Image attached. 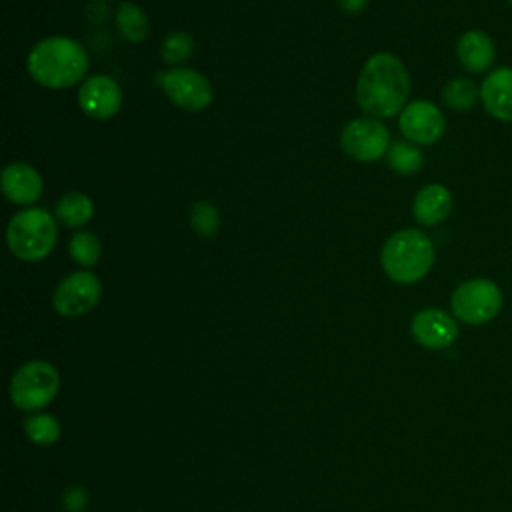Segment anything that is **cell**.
<instances>
[{"label":"cell","mask_w":512,"mask_h":512,"mask_svg":"<svg viewBox=\"0 0 512 512\" xmlns=\"http://www.w3.org/2000/svg\"><path fill=\"white\" fill-rule=\"evenodd\" d=\"M410 76L404 62L392 52L372 54L356 82V102L372 118H392L406 106Z\"/></svg>","instance_id":"cell-1"},{"label":"cell","mask_w":512,"mask_h":512,"mask_svg":"<svg viewBox=\"0 0 512 512\" xmlns=\"http://www.w3.org/2000/svg\"><path fill=\"white\" fill-rule=\"evenodd\" d=\"M28 74L44 88L62 90L78 84L88 70V56L80 42L68 36L38 40L28 52Z\"/></svg>","instance_id":"cell-2"},{"label":"cell","mask_w":512,"mask_h":512,"mask_svg":"<svg viewBox=\"0 0 512 512\" xmlns=\"http://www.w3.org/2000/svg\"><path fill=\"white\" fill-rule=\"evenodd\" d=\"M434 258L436 252L432 240L418 228L394 232L380 252L384 274L398 284H414L422 280L430 272Z\"/></svg>","instance_id":"cell-3"},{"label":"cell","mask_w":512,"mask_h":512,"mask_svg":"<svg viewBox=\"0 0 512 512\" xmlns=\"http://www.w3.org/2000/svg\"><path fill=\"white\" fill-rule=\"evenodd\" d=\"M56 218L38 206L16 212L6 228V244L10 252L24 262L44 260L56 246Z\"/></svg>","instance_id":"cell-4"},{"label":"cell","mask_w":512,"mask_h":512,"mask_svg":"<svg viewBox=\"0 0 512 512\" xmlns=\"http://www.w3.org/2000/svg\"><path fill=\"white\" fill-rule=\"evenodd\" d=\"M502 290L490 278H470L456 286L450 296V308L456 320L464 324H486L502 310Z\"/></svg>","instance_id":"cell-5"},{"label":"cell","mask_w":512,"mask_h":512,"mask_svg":"<svg viewBox=\"0 0 512 512\" xmlns=\"http://www.w3.org/2000/svg\"><path fill=\"white\" fill-rule=\"evenodd\" d=\"M58 392V372L52 364L32 360L22 364L10 382V398L22 410H36L52 402Z\"/></svg>","instance_id":"cell-6"},{"label":"cell","mask_w":512,"mask_h":512,"mask_svg":"<svg viewBox=\"0 0 512 512\" xmlns=\"http://www.w3.org/2000/svg\"><path fill=\"white\" fill-rule=\"evenodd\" d=\"M340 146L346 156L358 162H374L388 152L390 132L378 118L362 116L344 126Z\"/></svg>","instance_id":"cell-7"},{"label":"cell","mask_w":512,"mask_h":512,"mask_svg":"<svg viewBox=\"0 0 512 512\" xmlns=\"http://www.w3.org/2000/svg\"><path fill=\"white\" fill-rule=\"evenodd\" d=\"M158 84L172 104L188 112H200L212 102V86L208 78L192 68H170L158 74Z\"/></svg>","instance_id":"cell-8"},{"label":"cell","mask_w":512,"mask_h":512,"mask_svg":"<svg viewBox=\"0 0 512 512\" xmlns=\"http://www.w3.org/2000/svg\"><path fill=\"white\" fill-rule=\"evenodd\" d=\"M102 296V284L90 270H78L62 278L54 290L52 304L60 316L76 318L90 312Z\"/></svg>","instance_id":"cell-9"},{"label":"cell","mask_w":512,"mask_h":512,"mask_svg":"<svg viewBox=\"0 0 512 512\" xmlns=\"http://www.w3.org/2000/svg\"><path fill=\"white\" fill-rule=\"evenodd\" d=\"M398 128L408 142L416 146H430L444 136L446 118L430 100H414L400 112Z\"/></svg>","instance_id":"cell-10"},{"label":"cell","mask_w":512,"mask_h":512,"mask_svg":"<svg viewBox=\"0 0 512 512\" xmlns=\"http://www.w3.org/2000/svg\"><path fill=\"white\" fill-rule=\"evenodd\" d=\"M78 104L86 116L108 120L122 108V88L112 76H90L78 88Z\"/></svg>","instance_id":"cell-11"},{"label":"cell","mask_w":512,"mask_h":512,"mask_svg":"<svg viewBox=\"0 0 512 512\" xmlns=\"http://www.w3.org/2000/svg\"><path fill=\"white\" fill-rule=\"evenodd\" d=\"M410 334L420 346L428 350H442L456 340L458 324L454 316L442 308H424L412 318Z\"/></svg>","instance_id":"cell-12"},{"label":"cell","mask_w":512,"mask_h":512,"mask_svg":"<svg viewBox=\"0 0 512 512\" xmlns=\"http://www.w3.org/2000/svg\"><path fill=\"white\" fill-rule=\"evenodd\" d=\"M480 102L492 118L512 122V66L488 72L480 86Z\"/></svg>","instance_id":"cell-13"},{"label":"cell","mask_w":512,"mask_h":512,"mask_svg":"<svg viewBox=\"0 0 512 512\" xmlns=\"http://www.w3.org/2000/svg\"><path fill=\"white\" fill-rule=\"evenodd\" d=\"M2 192L18 206H32L42 196V178L26 162H10L2 170Z\"/></svg>","instance_id":"cell-14"},{"label":"cell","mask_w":512,"mask_h":512,"mask_svg":"<svg viewBox=\"0 0 512 512\" xmlns=\"http://www.w3.org/2000/svg\"><path fill=\"white\" fill-rule=\"evenodd\" d=\"M456 58L460 66L472 74H482L492 68L496 46L482 30H468L456 42Z\"/></svg>","instance_id":"cell-15"},{"label":"cell","mask_w":512,"mask_h":512,"mask_svg":"<svg viewBox=\"0 0 512 512\" xmlns=\"http://www.w3.org/2000/svg\"><path fill=\"white\" fill-rule=\"evenodd\" d=\"M452 210V194L446 186L432 182L422 186L412 202V216L420 226H436L448 218Z\"/></svg>","instance_id":"cell-16"},{"label":"cell","mask_w":512,"mask_h":512,"mask_svg":"<svg viewBox=\"0 0 512 512\" xmlns=\"http://www.w3.org/2000/svg\"><path fill=\"white\" fill-rule=\"evenodd\" d=\"M94 216V202L84 192H68L54 206V218L62 226L80 228Z\"/></svg>","instance_id":"cell-17"},{"label":"cell","mask_w":512,"mask_h":512,"mask_svg":"<svg viewBox=\"0 0 512 512\" xmlns=\"http://www.w3.org/2000/svg\"><path fill=\"white\" fill-rule=\"evenodd\" d=\"M116 28L124 40L138 44L148 36V18L134 2H124L116 10Z\"/></svg>","instance_id":"cell-18"},{"label":"cell","mask_w":512,"mask_h":512,"mask_svg":"<svg viewBox=\"0 0 512 512\" xmlns=\"http://www.w3.org/2000/svg\"><path fill=\"white\" fill-rule=\"evenodd\" d=\"M480 98V88L470 78H452L442 88V102L458 112L470 110Z\"/></svg>","instance_id":"cell-19"},{"label":"cell","mask_w":512,"mask_h":512,"mask_svg":"<svg viewBox=\"0 0 512 512\" xmlns=\"http://www.w3.org/2000/svg\"><path fill=\"white\" fill-rule=\"evenodd\" d=\"M388 164L394 172L410 176L420 172L424 164V156L418 150V146L412 142H394L388 148Z\"/></svg>","instance_id":"cell-20"},{"label":"cell","mask_w":512,"mask_h":512,"mask_svg":"<svg viewBox=\"0 0 512 512\" xmlns=\"http://www.w3.org/2000/svg\"><path fill=\"white\" fill-rule=\"evenodd\" d=\"M24 432L34 444L48 446L60 438V422L50 414H34L24 420Z\"/></svg>","instance_id":"cell-21"},{"label":"cell","mask_w":512,"mask_h":512,"mask_svg":"<svg viewBox=\"0 0 512 512\" xmlns=\"http://www.w3.org/2000/svg\"><path fill=\"white\" fill-rule=\"evenodd\" d=\"M190 226L202 238H214L220 230V214L208 200H198L190 210Z\"/></svg>","instance_id":"cell-22"},{"label":"cell","mask_w":512,"mask_h":512,"mask_svg":"<svg viewBox=\"0 0 512 512\" xmlns=\"http://www.w3.org/2000/svg\"><path fill=\"white\" fill-rule=\"evenodd\" d=\"M68 250H70V256L78 264L90 268V266H94L98 262L102 246H100V240L96 238V234H92V232H76L70 238V242H68Z\"/></svg>","instance_id":"cell-23"},{"label":"cell","mask_w":512,"mask_h":512,"mask_svg":"<svg viewBox=\"0 0 512 512\" xmlns=\"http://www.w3.org/2000/svg\"><path fill=\"white\" fill-rule=\"evenodd\" d=\"M194 50L192 36L186 32H172L162 42V60L166 64H180L184 62Z\"/></svg>","instance_id":"cell-24"},{"label":"cell","mask_w":512,"mask_h":512,"mask_svg":"<svg viewBox=\"0 0 512 512\" xmlns=\"http://www.w3.org/2000/svg\"><path fill=\"white\" fill-rule=\"evenodd\" d=\"M86 502H88V494H86V490L80 488V486L70 488V490L66 492V496H64V506H66L68 510H72V512L82 510V508L86 506Z\"/></svg>","instance_id":"cell-25"},{"label":"cell","mask_w":512,"mask_h":512,"mask_svg":"<svg viewBox=\"0 0 512 512\" xmlns=\"http://www.w3.org/2000/svg\"><path fill=\"white\" fill-rule=\"evenodd\" d=\"M338 4H340V8H342L344 12H348V14H358V12H362V10L366 8L368 0H338Z\"/></svg>","instance_id":"cell-26"},{"label":"cell","mask_w":512,"mask_h":512,"mask_svg":"<svg viewBox=\"0 0 512 512\" xmlns=\"http://www.w3.org/2000/svg\"><path fill=\"white\" fill-rule=\"evenodd\" d=\"M508 2H510V4H512V0H508Z\"/></svg>","instance_id":"cell-27"}]
</instances>
